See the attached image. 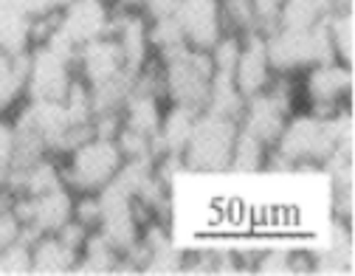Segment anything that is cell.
<instances>
[{"mask_svg":"<svg viewBox=\"0 0 355 276\" xmlns=\"http://www.w3.org/2000/svg\"><path fill=\"white\" fill-rule=\"evenodd\" d=\"M211 74L214 68L209 51L181 45V49L161 54V85L164 96L172 105H184L200 113L206 107Z\"/></svg>","mask_w":355,"mask_h":276,"instance_id":"1","label":"cell"},{"mask_svg":"<svg viewBox=\"0 0 355 276\" xmlns=\"http://www.w3.org/2000/svg\"><path fill=\"white\" fill-rule=\"evenodd\" d=\"M265 54H268L271 71L282 76L336 60L324 20L310 28H274L271 34H265Z\"/></svg>","mask_w":355,"mask_h":276,"instance_id":"2","label":"cell"},{"mask_svg":"<svg viewBox=\"0 0 355 276\" xmlns=\"http://www.w3.org/2000/svg\"><path fill=\"white\" fill-rule=\"evenodd\" d=\"M237 121L217 116L209 110H200L195 119V130L181 153V164L187 172L198 175H223L229 172L232 147L237 135Z\"/></svg>","mask_w":355,"mask_h":276,"instance_id":"3","label":"cell"},{"mask_svg":"<svg viewBox=\"0 0 355 276\" xmlns=\"http://www.w3.org/2000/svg\"><path fill=\"white\" fill-rule=\"evenodd\" d=\"M119 166H121V150L116 138L91 135L87 141H82L68 153L62 180L71 192H99L107 180H113Z\"/></svg>","mask_w":355,"mask_h":276,"instance_id":"4","label":"cell"},{"mask_svg":"<svg viewBox=\"0 0 355 276\" xmlns=\"http://www.w3.org/2000/svg\"><path fill=\"white\" fill-rule=\"evenodd\" d=\"M73 62L62 60L46 45L28 49V68H26V96L31 102H62L73 82L71 74Z\"/></svg>","mask_w":355,"mask_h":276,"instance_id":"5","label":"cell"},{"mask_svg":"<svg viewBox=\"0 0 355 276\" xmlns=\"http://www.w3.org/2000/svg\"><path fill=\"white\" fill-rule=\"evenodd\" d=\"M352 94V65L341 60L310 65L304 76V96L313 105V113L330 116L341 107H347V99Z\"/></svg>","mask_w":355,"mask_h":276,"instance_id":"6","label":"cell"},{"mask_svg":"<svg viewBox=\"0 0 355 276\" xmlns=\"http://www.w3.org/2000/svg\"><path fill=\"white\" fill-rule=\"evenodd\" d=\"M175 20L184 28V40L192 49L209 51L226 34L220 0H181L175 9Z\"/></svg>","mask_w":355,"mask_h":276,"instance_id":"7","label":"cell"},{"mask_svg":"<svg viewBox=\"0 0 355 276\" xmlns=\"http://www.w3.org/2000/svg\"><path fill=\"white\" fill-rule=\"evenodd\" d=\"M57 26L76 45H85L110 31V9L105 0H71L57 15Z\"/></svg>","mask_w":355,"mask_h":276,"instance_id":"8","label":"cell"},{"mask_svg":"<svg viewBox=\"0 0 355 276\" xmlns=\"http://www.w3.org/2000/svg\"><path fill=\"white\" fill-rule=\"evenodd\" d=\"M76 62H79V71H82V79L87 85H102L119 74H124V57H121V49L113 34H102L91 42L79 45L76 51Z\"/></svg>","mask_w":355,"mask_h":276,"instance_id":"9","label":"cell"},{"mask_svg":"<svg viewBox=\"0 0 355 276\" xmlns=\"http://www.w3.org/2000/svg\"><path fill=\"white\" fill-rule=\"evenodd\" d=\"M274 79L268 54H265V34H243V49L234 65V82L240 87V94L248 99L259 90H265Z\"/></svg>","mask_w":355,"mask_h":276,"instance_id":"10","label":"cell"},{"mask_svg":"<svg viewBox=\"0 0 355 276\" xmlns=\"http://www.w3.org/2000/svg\"><path fill=\"white\" fill-rule=\"evenodd\" d=\"M195 119H198V110L184 107V105H169L161 113V127L153 141L155 158L158 155H181L192 130H195Z\"/></svg>","mask_w":355,"mask_h":276,"instance_id":"11","label":"cell"},{"mask_svg":"<svg viewBox=\"0 0 355 276\" xmlns=\"http://www.w3.org/2000/svg\"><path fill=\"white\" fill-rule=\"evenodd\" d=\"M31 273H73L79 251L65 245L57 234H40L31 245Z\"/></svg>","mask_w":355,"mask_h":276,"instance_id":"12","label":"cell"},{"mask_svg":"<svg viewBox=\"0 0 355 276\" xmlns=\"http://www.w3.org/2000/svg\"><path fill=\"white\" fill-rule=\"evenodd\" d=\"M121 259V251L99 232L94 228L87 234L85 245L79 248V259L73 265V273H116V265Z\"/></svg>","mask_w":355,"mask_h":276,"instance_id":"13","label":"cell"},{"mask_svg":"<svg viewBox=\"0 0 355 276\" xmlns=\"http://www.w3.org/2000/svg\"><path fill=\"white\" fill-rule=\"evenodd\" d=\"M268 155L271 147L259 141L257 135H251L248 130L237 127L234 135V147H232V161H229V172L232 175H257L268 166Z\"/></svg>","mask_w":355,"mask_h":276,"instance_id":"14","label":"cell"},{"mask_svg":"<svg viewBox=\"0 0 355 276\" xmlns=\"http://www.w3.org/2000/svg\"><path fill=\"white\" fill-rule=\"evenodd\" d=\"M243 107H245V96L240 94L234 76H232V74H211L209 96H206V107H203V110L240 121Z\"/></svg>","mask_w":355,"mask_h":276,"instance_id":"15","label":"cell"},{"mask_svg":"<svg viewBox=\"0 0 355 276\" xmlns=\"http://www.w3.org/2000/svg\"><path fill=\"white\" fill-rule=\"evenodd\" d=\"M31 49V17L23 9H0V51L26 54Z\"/></svg>","mask_w":355,"mask_h":276,"instance_id":"16","label":"cell"},{"mask_svg":"<svg viewBox=\"0 0 355 276\" xmlns=\"http://www.w3.org/2000/svg\"><path fill=\"white\" fill-rule=\"evenodd\" d=\"M330 42H333V54L336 60L352 65L355 60V15L352 12H336L324 17Z\"/></svg>","mask_w":355,"mask_h":276,"instance_id":"17","label":"cell"},{"mask_svg":"<svg viewBox=\"0 0 355 276\" xmlns=\"http://www.w3.org/2000/svg\"><path fill=\"white\" fill-rule=\"evenodd\" d=\"M327 17L324 0H282L279 26L285 28H310Z\"/></svg>","mask_w":355,"mask_h":276,"instance_id":"18","label":"cell"},{"mask_svg":"<svg viewBox=\"0 0 355 276\" xmlns=\"http://www.w3.org/2000/svg\"><path fill=\"white\" fill-rule=\"evenodd\" d=\"M147 40H150V49H155L158 54H166V51H175V49H181V45H187L184 28L175 20V15L147 20Z\"/></svg>","mask_w":355,"mask_h":276,"instance_id":"19","label":"cell"},{"mask_svg":"<svg viewBox=\"0 0 355 276\" xmlns=\"http://www.w3.org/2000/svg\"><path fill=\"white\" fill-rule=\"evenodd\" d=\"M302 259H304V257L296 254V251H291V248H265V251H257L251 268H254L257 273L285 276V273H296Z\"/></svg>","mask_w":355,"mask_h":276,"instance_id":"20","label":"cell"},{"mask_svg":"<svg viewBox=\"0 0 355 276\" xmlns=\"http://www.w3.org/2000/svg\"><path fill=\"white\" fill-rule=\"evenodd\" d=\"M0 273H6V276L31 273V248H28V243L15 240L12 245L0 248Z\"/></svg>","mask_w":355,"mask_h":276,"instance_id":"21","label":"cell"},{"mask_svg":"<svg viewBox=\"0 0 355 276\" xmlns=\"http://www.w3.org/2000/svg\"><path fill=\"white\" fill-rule=\"evenodd\" d=\"M20 240V220L15 214V195L0 189V248Z\"/></svg>","mask_w":355,"mask_h":276,"instance_id":"22","label":"cell"},{"mask_svg":"<svg viewBox=\"0 0 355 276\" xmlns=\"http://www.w3.org/2000/svg\"><path fill=\"white\" fill-rule=\"evenodd\" d=\"M251 9H254L257 31H259V34H271L274 28H279L282 0H251Z\"/></svg>","mask_w":355,"mask_h":276,"instance_id":"23","label":"cell"},{"mask_svg":"<svg viewBox=\"0 0 355 276\" xmlns=\"http://www.w3.org/2000/svg\"><path fill=\"white\" fill-rule=\"evenodd\" d=\"M178 3H181V0H144V3H141V15H144L147 20L169 17V15H175Z\"/></svg>","mask_w":355,"mask_h":276,"instance_id":"24","label":"cell"},{"mask_svg":"<svg viewBox=\"0 0 355 276\" xmlns=\"http://www.w3.org/2000/svg\"><path fill=\"white\" fill-rule=\"evenodd\" d=\"M37 3V17H46V15H60L71 0H34Z\"/></svg>","mask_w":355,"mask_h":276,"instance_id":"25","label":"cell"},{"mask_svg":"<svg viewBox=\"0 0 355 276\" xmlns=\"http://www.w3.org/2000/svg\"><path fill=\"white\" fill-rule=\"evenodd\" d=\"M144 0H119V9H141Z\"/></svg>","mask_w":355,"mask_h":276,"instance_id":"26","label":"cell"}]
</instances>
